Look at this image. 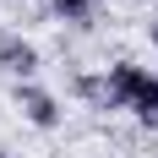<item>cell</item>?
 <instances>
[{"label":"cell","mask_w":158,"mask_h":158,"mask_svg":"<svg viewBox=\"0 0 158 158\" xmlns=\"http://www.w3.org/2000/svg\"><path fill=\"white\" fill-rule=\"evenodd\" d=\"M55 16L60 22H87L93 16V0H55Z\"/></svg>","instance_id":"cell-5"},{"label":"cell","mask_w":158,"mask_h":158,"mask_svg":"<svg viewBox=\"0 0 158 158\" xmlns=\"http://www.w3.org/2000/svg\"><path fill=\"white\" fill-rule=\"evenodd\" d=\"M147 38H153V44H158V16H153V22H147Z\"/></svg>","instance_id":"cell-6"},{"label":"cell","mask_w":158,"mask_h":158,"mask_svg":"<svg viewBox=\"0 0 158 158\" xmlns=\"http://www.w3.org/2000/svg\"><path fill=\"white\" fill-rule=\"evenodd\" d=\"M0 158H11V153H0Z\"/></svg>","instance_id":"cell-7"},{"label":"cell","mask_w":158,"mask_h":158,"mask_svg":"<svg viewBox=\"0 0 158 158\" xmlns=\"http://www.w3.org/2000/svg\"><path fill=\"white\" fill-rule=\"evenodd\" d=\"M0 71L33 77V71H38V49H33L27 38H16V33H0Z\"/></svg>","instance_id":"cell-3"},{"label":"cell","mask_w":158,"mask_h":158,"mask_svg":"<svg viewBox=\"0 0 158 158\" xmlns=\"http://www.w3.org/2000/svg\"><path fill=\"white\" fill-rule=\"evenodd\" d=\"M71 87H77L93 109H120V104H114V93H109V77H77Z\"/></svg>","instance_id":"cell-4"},{"label":"cell","mask_w":158,"mask_h":158,"mask_svg":"<svg viewBox=\"0 0 158 158\" xmlns=\"http://www.w3.org/2000/svg\"><path fill=\"white\" fill-rule=\"evenodd\" d=\"M16 109L27 114L38 131H55V126H60V98L44 93V87H33V82H16Z\"/></svg>","instance_id":"cell-2"},{"label":"cell","mask_w":158,"mask_h":158,"mask_svg":"<svg viewBox=\"0 0 158 158\" xmlns=\"http://www.w3.org/2000/svg\"><path fill=\"white\" fill-rule=\"evenodd\" d=\"M104 77H109L114 104H120V109H131L142 126L158 131V77H153V71H142V65H131V60H114Z\"/></svg>","instance_id":"cell-1"}]
</instances>
